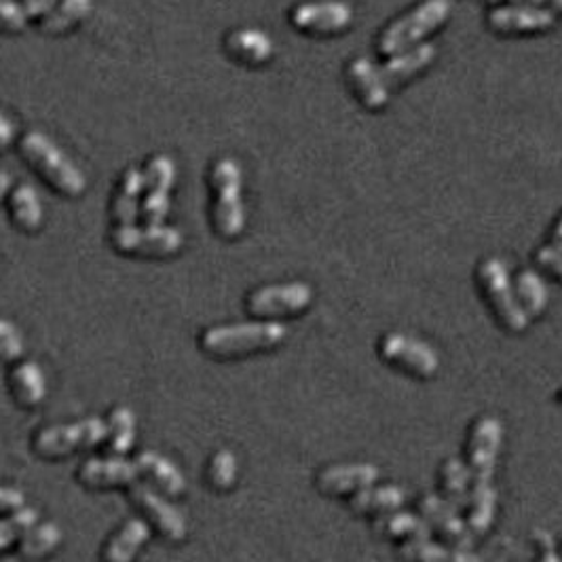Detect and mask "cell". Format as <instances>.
Instances as JSON below:
<instances>
[{
  "mask_svg": "<svg viewBox=\"0 0 562 562\" xmlns=\"http://www.w3.org/2000/svg\"><path fill=\"white\" fill-rule=\"evenodd\" d=\"M151 539V524L144 519H127L106 539L102 548L104 562H133L140 550Z\"/></svg>",
  "mask_w": 562,
  "mask_h": 562,
  "instance_id": "19",
  "label": "cell"
},
{
  "mask_svg": "<svg viewBox=\"0 0 562 562\" xmlns=\"http://www.w3.org/2000/svg\"><path fill=\"white\" fill-rule=\"evenodd\" d=\"M62 528L55 522H35L20 539L17 554L26 562H40L58 552L62 544Z\"/></svg>",
  "mask_w": 562,
  "mask_h": 562,
  "instance_id": "26",
  "label": "cell"
},
{
  "mask_svg": "<svg viewBox=\"0 0 562 562\" xmlns=\"http://www.w3.org/2000/svg\"><path fill=\"white\" fill-rule=\"evenodd\" d=\"M20 151L24 159L39 169L40 176L62 195L79 197L87 189V178L73 161L66 157L62 149H58L42 131L33 129L24 133L20 142Z\"/></svg>",
  "mask_w": 562,
  "mask_h": 562,
  "instance_id": "3",
  "label": "cell"
},
{
  "mask_svg": "<svg viewBox=\"0 0 562 562\" xmlns=\"http://www.w3.org/2000/svg\"><path fill=\"white\" fill-rule=\"evenodd\" d=\"M490 2H495V0H490Z\"/></svg>",
  "mask_w": 562,
  "mask_h": 562,
  "instance_id": "46",
  "label": "cell"
},
{
  "mask_svg": "<svg viewBox=\"0 0 562 562\" xmlns=\"http://www.w3.org/2000/svg\"><path fill=\"white\" fill-rule=\"evenodd\" d=\"M314 301V288L305 281H288L256 288L245 298L250 316L260 320H276L303 314Z\"/></svg>",
  "mask_w": 562,
  "mask_h": 562,
  "instance_id": "8",
  "label": "cell"
},
{
  "mask_svg": "<svg viewBox=\"0 0 562 562\" xmlns=\"http://www.w3.org/2000/svg\"><path fill=\"white\" fill-rule=\"evenodd\" d=\"M561 561H562V557H561Z\"/></svg>",
  "mask_w": 562,
  "mask_h": 562,
  "instance_id": "47",
  "label": "cell"
},
{
  "mask_svg": "<svg viewBox=\"0 0 562 562\" xmlns=\"http://www.w3.org/2000/svg\"><path fill=\"white\" fill-rule=\"evenodd\" d=\"M26 354V341L22 330L7 318H0V361L17 363Z\"/></svg>",
  "mask_w": 562,
  "mask_h": 562,
  "instance_id": "36",
  "label": "cell"
},
{
  "mask_svg": "<svg viewBox=\"0 0 562 562\" xmlns=\"http://www.w3.org/2000/svg\"><path fill=\"white\" fill-rule=\"evenodd\" d=\"M398 557L401 562H481L476 554H472V550L448 548L432 541V537L401 544L398 546Z\"/></svg>",
  "mask_w": 562,
  "mask_h": 562,
  "instance_id": "27",
  "label": "cell"
},
{
  "mask_svg": "<svg viewBox=\"0 0 562 562\" xmlns=\"http://www.w3.org/2000/svg\"><path fill=\"white\" fill-rule=\"evenodd\" d=\"M212 225L225 240H238L245 229V209L241 201V167L231 157H222L212 165Z\"/></svg>",
  "mask_w": 562,
  "mask_h": 562,
  "instance_id": "2",
  "label": "cell"
},
{
  "mask_svg": "<svg viewBox=\"0 0 562 562\" xmlns=\"http://www.w3.org/2000/svg\"><path fill=\"white\" fill-rule=\"evenodd\" d=\"M28 15L24 13V7L13 0H0V33L15 35L22 33L28 26Z\"/></svg>",
  "mask_w": 562,
  "mask_h": 562,
  "instance_id": "37",
  "label": "cell"
},
{
  "mask_svg": "<svg viewBox=\"0 0 562 562\" xmlns=\"http://www.w3.org/2000/svg\"><path fill=\"white\" fill-rule=\"evenodd\" d=\"M436 58V47L434 44H419V47H412L410 51L406 53H398L396 58H392L381 71V79L389 87H398L404 80L419 75L421 71H425Z\"/></svg>",
  "mask_w": 562,
  "mask_h": 562,
  "instance_id": "24",
  "label": "cell"
},
{
  "mask_svg": "<svg viewBox=\"0 0 562 562\" xmlns=\"http://www.w3.org/2000/svg\"><path fill=\"white\" fill-rule=\"evenodd\" d=\"M22 508H26V495L20 488L0 484V516L13 514Z\"/></svg>",
  "mask_w": 562,
  "mask_h": 562,
  "instance_id": "39",
  "label": "cell"
},
{
  "mask_svg": "<svg viewBox=\"0 0 562 562\" xmlns=\"http://www.w3.org/2000/svg\"><path fill=\"white\" fill-rule=\"evenodd\" d=\"M106 440V419L85 417L71 423H58L40 430L33 440L35 452L42 459H60L79 450L95 448Z\"/></svg>",
  "mask_w": 562,
  "mask_h": 562,
  "instance_id": "5",
  "label": "cell"
},
{
  "mask_svg": "<svg viewBox=\"0 0 562 562\" xmlns=\"http://www.w3.org/2000/svg\"><path fill=\"white\" fill-rule=\"evenodd\" d=\"M205 484L214 493H229L240 481V459L231 448H218L207 457Z\"/></svg>",
  "mask_w": 562,
  "mask_h": 562,
  "instance_id": "31",
  "label": "cell"
},
{
  "mask_svg": "<svg viewBox=\"0 0 562 562\" xmlns=\"http://www.w3.org/2000/svg\"><path fill=\"white\" fill-rule=\"evenodd\" d=\"M136 465L140 470V476H144L153 484V488L167 497H180L187 490V478L182 470L157 450H142L136 457Z\"/></svg>",
  "mask_w": 562,
  "mask_h": 562,
  "instance_id": "17",
  "label": "cell"
},
{
  "mask_svg": "<svg viewBox=\"0 0 562 562\" xmlns=\"http://www.w3.org/2000/svg\"><path fill=\"white\" fill-rule=\"evenodd\" d=\"M127 495L129 501L142 512L144 521L149 522L163 539L171 544H180L182 539H187V516L169 499H165L157 488H153L146 482L136 481L127 486Z\"/></svg>",
  "mask_w": 562,
  "mask_h": 562,
  "instance_id": "9",
  "label": "cell"
},
{
  "mask_svg": "<svg viewBox=\"0 0 562 562\" xmlns=\"http://www.w3.org/2000/svg\"><path fill=\"white\" fill-rule=\"evenodd\" d=\"M22 7L28 20H35V17H44L55 7V0H24Z\"/></svg>",
  "mask_w": 562,
  "mask_h": 562,
  "instance_id": "41",
  "label": "cell"
},
{
  "mask_svg": "<svg viewBox=\"0 0 562 562\" xmlns=\"http://www.w3.org/2000/svg\"><path fill=\"white\" fill-rule=\"evenodd\" d=\"M11 398L22 408H35L47 398V376L37 361L24 360L13 363L7 379Z\"/></svg>",
  "mask_w": 562,
  "mask_h": 562,
  "instance_id": "18",
  "label": "cell"
},
{
  "mask_svg": "<svg viewBox=\"0 0 562 562\" xmlns=\"http://www.w3.org/2000/svg\"><path fill=\"white\" fill-rule=\"evenodd\" d=\"M404 503H406V493L396 484H383V486L372 484L347 499L349 512L366 519H376V516L396 512L404 508Z\"/></svg>",
  "mask_w": 562,
  "mask_h": 562,
  "instance_id": "21",
  "label": "cell"
},
{
  "mask_svg": "<svg viewBox=\"0 0 562 562\" xmlns=\"http://www.w3.org/2000/svg\"><path fill=\"white\" fill-rule=\"evenodd\" d=\"M450 15V2L448 0H425L410 13H406L400 20H396L392 26L385 28V33L379 39V49L383 55H396L417 40L427 37L432 30L442 26Z\"/></svg>",
  "mask_w": 562,
  "mask_h": 562,
  "instance_id": "6",
  "label": "cell"
},
{
  "mask_svg": "<svg viewBox=\"0 0 562 562\" xmlns=\"http://www.w3.org/2000/svg\"><path fill=\"white\" fill-rule=\"evenodd\" d=\"M476 280L488 305V311L493 314L497 323L512 334L524 332L531 318L522 311L506 263L499 258H486L478 267Z\"/></svg>",
  "mask_w": 562,
  "mask_h": 562,
  "instance_id": "4",
  "label": "cell"
},
{
  "mask_svg": "<svg viewBox=\"0 0 562 562\" xmlns=\"http://www.w3.org/2000/svg\"><path fill=\"white\" fill-rule=\"evenodd\" d=\"M138 438V419L129 406H115L106 419V448L111 455L125 457Z\"/></svg>",
  "mask_w": 562,
  "mask_h": 562,
  "instance_id": "28",
  "label": "cell"
},
{
  "mask_svg": "<svg viewBox=\"0 0 562 562\" xmlns=\"http://www.w3.org/2000/svg\"><path fill=\"white\" fill-rule=\"evenodd\" d=\"M142 191H144L142 171L136 167H129L120 178L119 191L113 201V218H115L117 227L136 225Z\"/></svg>",
  "mask_w": 562,
  "mask_h": 562,
  "instance_id": "29",
  "label": "cell"
},
{
  "mask_svg": "<svg viewBox=\"0 0 562 562\" xmlns=\"http://www.w3.org/2000/svg\"><path fill=\"white\" fill-rule=\"evenodd\" d=\"M488 26L503 35L519 33H537L554 26V13L548 9H539L533 4H516V7H499L493 9L486 17Z\"/></svg>",
  "mask_w": 562,
  "mask_h": 562,
  "instance_id": "16",
  "label": "cell"
},
{
  "mask_svg": "<svg viewBox=\"0 0 562 562\" xmlns=\"http://www.w3.org/2000/svg\"><path fill=\"white\" fill-rule=\"evenodd\" d=\"M552 243H554V245H561L562 247V218L557 222V227H554V231H552Z\"/></svg>",
  "mask_w": 562,
  "mask_h": 562,
  "instance_id": "44",
  "label": "cell"
},
{
  "mask_svg": "<svg viewBox=\"0 0 562 562\" xmlns=\"http://www.w3.org/2000/svg\"><path fill=\"white\" fill-rule=\"evenodd\" d=\"M501 442L503 427L497 417L482 414L470 425L463 446V463L468 465L472 481H493Z\"/></svg>",
  "mask_w": 562,
  "mask_h": 562,
  "instance_id": "11",
  "label": "cell"
},
{
  "mask_svg": "<svg viewBox=\"0 0 562 562\" xmlns=\"http://www.w3.org/2000/svg\"><path fill=\"white\" fill-rule=\"evenodd\" d=\"M354 20V11L347 2L325 0V2H303L298 4L290 22L296 30L311 35H334L345 30Z\"/></svg>",
  "mask_w": 562,
  "mask_h": 562,
  "instance_id": "13",
  "label": "cell"
},
{
  "mask_svg": "<svg viewBox=\"0 0 562 562\" xmlns=\"http://www.w3.org/2000/svg\"><path fill=\"white\" fill-rule=\"evenodd\" d=\"M370 521H372L370 522L372 533L379 539L396 544V546L414 541V539L432 537V528L427 522L423 521L419 514H410L404 510H396V512L370 519Z\"/></svg>",
  "mask_w": 562,
  "mask_h": 562,
  "instance_id": "20",
  "label": "cell"
},
{
  "mask_svg": "<svg viewBox=\"0 0 562 562\" xmlns=\"http://www.w3.org/2000/svg\"><path fill=\"white\" fill-rule=\"evenodd\" d=\"M379 478V468L370 463H334L316 474V488L328 499H343L372 486Z\"/></svg>",
  "mask_w": 562,
  "mask_h": 562,
  "instance_id": "14",
  "label": "cell"
},
{
  "mask_svg": "<svg viewBox=\"0 0 562 562\" xmlns=\"http://www.w3.org/2000/svg\"><path fill=\"white\" fill-rule=\"evenodd\" d=\"M9 189H11V176L0 171V200L9 193Z\"/></svg>",
  "mask_w": 562,
  "mask_h": 562,
  "instance_id": "43",
  "label": "cell"
},
{
  "mask_svg": "<svg viewBox=\"0 0 562 562\" xmlns=\"http://www.w3.org/2000/svg\"><path fill=\"white\" fill-rule=\"evenodd\" d=\"M15 138V125L0 111V149H9Z\"/></svg>",
  "mask_w": 562,
  "mask_h": 562,
  "instance_id": "42",
  "label": "cell"
},
{
  "mask_svg": "<svg viewBox=\"0 0 562 562\" xmlns=\"http://www.w3.org/2000/svg\"><path fill=\"white\" fill-rule=\"evenodd\" d=\"M514 292L521 303L522 311L528 318H537L548 309V301H550L548 285L535 271H531V269L521 271L514 283Z\"/></svg>",
  "mask_w": 562,
  "mask_h": 562,
  "instance_id": "34",
  "label": "cell"
},
{
  "mask_svg": "<svg viewBox=\"0 0 562 562\" xmlns=\"http://www.w3.org/2000/svg\"><path fill=\"white\" fill-rule=\"evenodd\" d=\"M470 486H472V474L463 461L446 459L442 463L438 472V490L444 501H448L457 510H463Z\"/></svg>",
  "mask_w": 562,
  "mask_h": 562,
  "instance_id": "30",
  "label": "cell"
},
{
  "mask_svg": "<svg viewBox=\"0 0 562 562\" xmlns=\"http://www.w3.org/2000/svg\"><path fill=\"white\" fill-rule=\"evenodd\" d=\"M144 176L146 197L142 201V218L149 227H161L169 214V191L176 180V163L167 155L149 161Z\"/></svg>",
  "mask_w": 562,
  "mask_h": 562,
  "instance_id": "12",
  "label": "cell"
},
{
  "mask_svg": "<svg viewBox=\"0 0 562 562\" xmlns=\"http://www.w3.org/2000/svg\"><path fill=\"white\" fill-rule=\"evenodd\" d=\"M379 358L412 379H432L440 370L436 349L404 332H385L379 339Z\"/></svg>",
  "mask_w": 562,
  "mask_h": 562,
  "instance_id": "7",
  "label": "cell"
},
{
  "mask_svg": "<svg viewBox=\"0 0 562 562\" xmlns=\"http://www.w3.org/2000/svg\"><path fill=\"white\" fill-rule=\"evenodd\" d=\"M9 212L13 225L24 233H37L42 227V205L39 195L30 184H20L9 200Z\"/></svg>",
  "mask_w": 562,
  "mask_h": 562,
  "instance_id": "32",
  "label": "cell"
},
{
  "mask_svg": "<svg viewBox=\"0 0 562 562\" xmlns=\"http://www.w3.org/2000/svg\"><path fill=\"white\" fill-rule=\"evenodd\" d=\"M225 51L231 60L243 66H260L273 58V40L263 30L256 28H240L227 35Z\"/></svg>",
  "mask_w": 562,
  "mask_h": 562,
  "instance_id": "22",
  "label": "cell"
},
{
  "mask_svg": "<svg viewBox=\"0 0 562 562\" xmlns=\"http://www.w3.org/2000/svg\"><path fill=\"white\" fill-rule=\"evenodd\" d=\"M113 247L127 254V256H140V258H169L178 254L184 245V238L174 227H115L111 233Z\"/></svg>",
  "mask_w": 562,
  "mask_h": 562,
  "instance_id": "10",
  "label": "cell"
},
{
  "mask_svg": "<svg viewBox=\"0 0 562 562\" xmlns=\"http://www.w3.org/2000/svg\"><path fill=\"white\" fill-rule=\"evenodd\" d=\"M497 490L493 481H472L465 501V524L474 535H484L495 521Z\"/></svg>",
  "mask_w": 562,
  "mask_h": 562,
  "instance_id": "25",
  "label": "cell"
},
{
  "mask_svg": "<svg viewBox=\"0 0 562 562\" xmlns=\"http://www.w3.org/2000/svg\"><path fill=\"white\" fill-rule=\"evenodd\" d=\"M77 481L100 490V488H119V486H129L136 481H140V470L136 465V461H129L127 457H91L87 461H82L77 470Z\"/></svg>",
  "mask_w": 562,
  "mask_h": 562,
  "instance_id": "15",
  "label": "cell"
},
{
  "mask_svg": "<svg viewBox=\"0 0 562 562\" xmlns=\"http://www.w3.org/2000/svg\"><path fill=\"white\" fill-rule=\"evenodd\" d=\"M280 321H245L207 328L200 339L201 352L214 360H240L252 354L273 352L285 341Z\"/></svg>",
  "mask_w": 562,
  "mask_h": 562,
  "instance_id": "1",
  "label": "cell"
},
{
  "mask_svg": "<svg viewBox=\"0 0 562 562\" xmlns=\"http://www.w3.org/2000/svg\"><path fill=\"white\" fill-rule=\"evenodd\" d=\"M91 7L93 0H62L40 20V30L44 35L68 33L91 13Z\"/></svg>",
  "mask_w": 562,
  "mask_h": 562,
  "instance_id": "33",
  "label": "cell"
},
{
  "mask_svg": "<svg viewBox=\"0 0 562 562\" xmlns=\"http://www.w3.org/2000/svg\"><path fill=\"white\" fill-rule=\"evenodd\" d=\"M535 537L539 539V541H537V548H539V559H537V562H562L561 557H559L557 550H554V544H552L550 535H546V533H535Z\"/></svg>",
  "mask_w": 562,
  "mask_h": 562,
  "instance_id": "40",
  "label": "cell"
},
{
  "mask_svg": "<svg viewBox=\"0 0 562 562\" xmlns=\"http://www.w3.org/2000/svg\"><path fill=\"white\" fill-rule=\"evenodd\" d=\"M347 77L366 108L381 111L387 104L389 89L381 79L379 71H374V64L368 58L352 60L349 68H347Z\"/></svg>",
  "mask_w": 562,
  "mask_h": 562,
  "instance_id": "23",
  "label": "cell"
},
{
  "mask_svg": "<svg viewBox=\"0 0 562 562\" xmlns=\"http://www.w3.org/2000/svg\"><path fill=\"white\" fill-rule=\"evenodd\" d=\"M514 2H528V4H541V2H550L552 7H557L562 11V0H514Z\"/></svg>",
  "mask_w": 562,
  "mask_h": 562,
  "instance_id": "45",
  "label": "cell"
},
{
  "mask_svg": "<svg viewBox=\"0 0 562 562\" xmlns=\"http://www.w3.org/2000/svg\"><path fill=\"white\" fill-rule=\"evenodd\" d=\"M535 263L546 269L548 273H552L554 278L562 280V247L561 245H544L535 252Z\"/></svg>",
  "mask_w": 562,
  "mask_h": 562,
  "instance_id": "38",
  "label": "cell"
},
{
  "mask_svg": "<svg viewBox=\"0 0 562 562\" xmlns=\"http://www.w3.org/2000/svg\"><path fill=\"white\" fill-rule=\"evenodd\" d=\"M39 522V512L35 508H22L13 514L0 516V554L7 552L13 544H20L22 535L35 524Z\"/></svg>",
  "mask_w": 562,
  "mask_h": 562,
  "instance_id": "35",
  "label": "cell"
}]
</instances>
